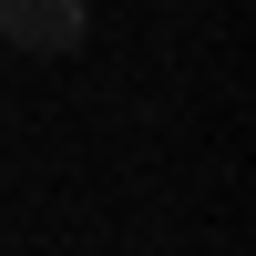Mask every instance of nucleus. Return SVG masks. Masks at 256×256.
I'll return each instance as SVG.
<instances>
[{"label":"nucleus","mask_w":256,"mask_h":256,"mask_svg":"<svg viewBox=\"0 0 256 256\" xmlns=\"http://www.w3.org/2000/svg\"><path fill=\"white\" fill-rule=\"evenodd\" d=\"M0 41H10L20 62H72L82 41H92V10H82V0H0Z\"/></svg>","instance_id":"obj_1"}]
</instances>
